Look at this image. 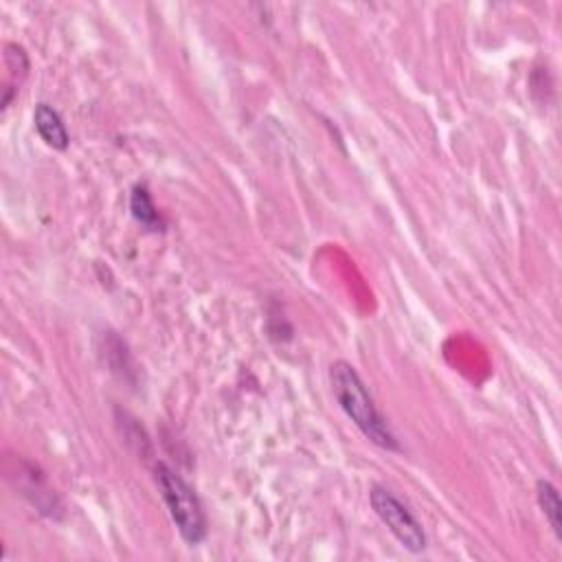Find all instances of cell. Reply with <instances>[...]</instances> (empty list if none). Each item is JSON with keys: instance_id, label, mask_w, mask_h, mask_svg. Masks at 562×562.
<instances>
[{"instance_id": "6da1fadb", "label": "cell", "mask_w": 562, "mask_h": 562, "mask_svg": "<svg viewBox=\"0 0 562 562\" xmlns=\"http://www.w3.org/2000/svg\"><path fill=\"white\" fill-rule=\"evenodd\" d=\"M329 386H331V395L338 402V406L342 408V413L358 426V430L371 443H375L384 450H400V443H397L393 430L389 428L386 419L378 411L362 378L349 362H345V360L331 362Z\"/></svg>"}, {"instance_id": "7a4b0ae2", "label": "cell", "mask_w": 562, "mask_h": 562, "mask_svg": "<svg viewBox=\"0 0 562 562\" xmlns=\"http://www.w3.org/2000/svg\"><path fill=\"white\" fill-rule=\"evenodd\" d=\"M154 479L182 540L200 544L206 538V516L193 487L165 463H156Z\"/></svg>"}, {"instance_id": "3957f363", "label": "cell", "mask_w": 562, "mask_h": 562, "mask_svg": "<svg viewBox=\"0 0 562 562\" xmlns=\"http://www.w3.org/2000/svg\"><path fill=\"white\" fill-rule=\"evenodd\" d=\"M369 501L375 516L382 520V525H386V529L395 536V540L404 549L413 553H419L426 549V533L422 529V522L389 487L373 485L369 492Z\"/></svg>"}, {"instance_id": "277c9868", "label": "cell", "mask_w": 562, "mask_h": 562, "mask_svg": "<svg viewBox=\"0 0 562 562\" xmlns=\"http://www.w3.org/2000/svg\"><path fill=\"white\" fill-rule=\"evenodd\" d=\"M33 123H35V130L40 134V138L57 149V151H64L68 147V132L61 123V116L48 105V103H37L35 105V112H33Z\"/></svg>"}, {"instance_id": "5b68a950", "label": "cell", "mask_w": 562, "mask_h": 562, "mask_svg": "<svg viewBox=\"0 0 562 562\" xmlns=\"http://www.w3.org/2000/svg\"><path fill=\"white\" fill-rule=\"evenodd\" d=\"M536 496H538V505H540L549 527L553 529L555 538L562 540V503H560V494H558L555 485L547 479H540L536 483Z\"/></svg>"}, {"instance_id": "8992f818", "label": "cell", "mask_w": 562, "mask_h": 562, "mask_svg": "<svg viewBox=\"0 0 562 562\" xmlns=\"http://www.w3.org/2000/svg\"><path fill=\"white\" fill-rule=\"evenodd\" d=\"M130 211H132V217L136 222H140L145 228H156V226H162L160 217H158V211L149 198V191L147 187L143 184H136L132 189V195H130Z\"/></svg>"}]
</instances>
